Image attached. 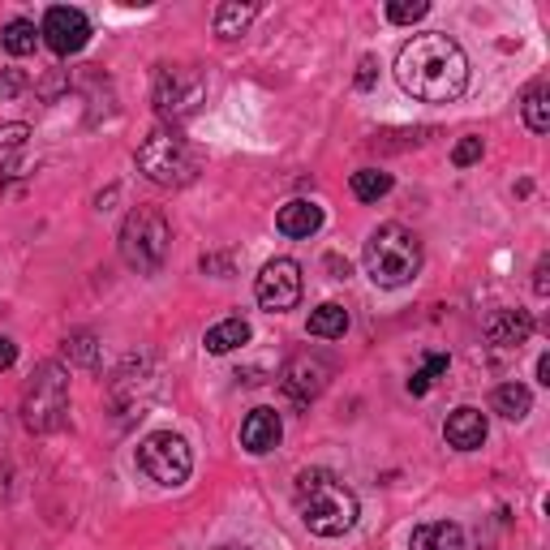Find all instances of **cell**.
<instances>
[{
    "label": "cell",
    "mask_w": 550,
    "mask_h": 550,
    "mask_svg": "<svg viewBox=\"0 0 550 550\" xmlns=\"http://www.w3.org/2000/svg\"><path fill=\"white\" fill-rule=\"evenodd\" d=\"M396 82L422 104H452L469 86V56L452 35H413L396 52Z\"/></svg>",
    "instance_id": "6da1fadb"
},
{
    "label": "cell",
    "mask_w": 550,
    "mask_h": 550,
    "mask_svg": "<svg viewBox=\"0 0 550 550\" xmlns=\"http://www.w3.org/2000/svg\"><path fill=\"white\" fill-rule=\"evenodd\" d=\"M357 495L327 469H306L297 477V516L314 538H344L357 525Z\"/></svg>",
    "instance_id": "7a4b0ae2"
},
{
    "label": "cell",
    "mask_w": 550,
    "mask_h": 550,
    "mask_svg": "<svg viewBox=\"0 0 550 550\" xmlns=\"http://www.w3.org/2000/svg\"><path fill=\"white\" fill-rule=\"evenodd\" d=\"M361 263L379 288H404L422 271V241L404 224H379L361 250Z\"/></svg>",
    "instance_id": "3957f363"
},
{
    "label": "cell",
    "mask_w": 550,
    "mask_h": 550,
    "mask_svg": "<svg viewBox=\"0 0 550 550\" xmlns=\"http://www.w3.org/2000/svg\"><path fill=\"white\" fill-rule=\"evenodd\" d=\"M65 413H69V374L61 361H39L22 396V422L35 434H52L61 430Z\"/></svg>",
    "instance_id": "277c9868"
},
{
    "label": "cell",
    "mask_w": 550,
    "mask_h": 550,
    "mask_svg": "<svg viewBox=\"0 0 550 550\" xmlns=\"http://www.w3.org/2000/svg\"><path fill=\"white\" fill-rule=\"evenodd\" d=\"M168 241L172 228L164 220V211L155 207H134L121 224V258L138 275H155L159 267L168 263Z\"/></svg>",
    "instance_id": "5b68a950"
},
{
    "label": "cell",
    "mask_w": 550,
    "mask_h": 550,
    "mask_svg": "<svg viewBox=\"0 0 550 550\" xmlns=\"http://www.w3.org/2000/svg\"><path fill=\"white\" fill-rule=\"evenodd\" d=\"M138 168L155 185H185V181H194L198 159L177 129H151L138 147Z\"/></svg>",
    "instance_id": "8992f818"
},
{
    "label": "cell",
    "mask_w": 550,
    "mask_h": 550,
    "mask_svg": "<svg viewBox=\"0 0 550 550\" xmlns=\"http://www.w3.org/2000/svg\"><path fill=\"white\" fill-rule=\"evenodd\" d=\"M138 469L147 473L155 486H185L194 473V452L181 434L155 430L138 443Z\"/></svg>",
    "instance_id": "52a82bcc"
},
{
    "label": "cell",
    "mask_w": 550,
    "mask_h": 550,
    "mask_svg": "<svg viewBox=\"0 0 550 550\" xmlns=\"http://www.w3.org/2000/svg\"><path fill=\"white\" fill-rule=\"evenodd\" d=\"M155 112L164 121H190L194 112L202 108V99H207V82H202L198 69H185V65H159L155 69Z\"/></svg>",
    "instance_id": "ba28073f"
},
{
    "label": "cell",
    "mask_w": 550,
    "mask_h": 550,
    "mask_svg": "<svg viewBox=\"0 0 550 550\" xmlns=\"http://www.w3.org/2000/svg\"><path fill=\"white\" fill-rule=\"evenodd\" d=\"M254 297H258V306L271 310V314L293 310L301 301V267L293 258H271L254 284Z\"/></svg>",
    "instance_id": "9c48e42d"
},
{
    "label": "cell",
    "mask_w": 550,
    "mask_h": 550,
    "mask_svg": "<svg viewBox=\"0 0 550 550\" xmlns=\"http://www.w3.org/2000/svg\"><path fill=\"white\" fill-rule=\"evenodd\" d=\"M43 39H48V48L56 56H74L82 52L86 43H91V22H86L82 9H69V5H56L43 13Z\"/></svg>",
    "instance_id": "30bf717a"
},
{
    "label": "cell",
    "mask_w": 550,
    "mask_h": 550,
    "mask_svg": "<svg viewBox=\"0 0 550 550\" xmlns=\"http://www.w3.org/2000/svg\"><path fill=\"white\" fill-rule=\"evenodd\" d=\"M327 361H318L310 353H301L293 361H284V370H280V387H284V396L293 400V404H310L314 396H323V387H327Z\"/></svg>",
    "instance_id": "8fae6325"
},
{
    "label": "cell",
    "mask_w": 550,
    "mask_h": 550,
    "mask_svg": "<svg viewBox=\"0 0 550 550\" xmlns=\"http://www.w3.org/2000/svg\"><path fill=\"white\" fill-rule=\"evenodd\" d=\"M280 434H284L280 413H275V409H254V413L241 422V447H245L250 456H267V452H275V447H280Z\"/></svg>",
    "instance_id": "7c38bea8"
},
{
    "label": "cell",
    "mask_w": 550,
    "mask_h": 550,
    "mask_svg": "<svg viewBox=\"0 0 550 550\" xmlns=\"http://www.w3.org/2000/svg\"><path fill=\"white\" fill-rule=\"evenodd\" d=\"M486 340L499 344V349H520L533 336V314L529 310H495L486 318Z\"/></svg>",
    "instance_id": "4fadbf2b"
},
{
    "label": "cell",
    "mask_w": 550,
    "mask_h": 550,
    "mask_svg": "<svg viewBox=\"0 0 550 550\" xmlns=\"http://www.w3.org/2000/svg\"><path fill=\"white\" fill-rule=\"evenodd\" d=\"M447 443L456 447V452H477V447L486 443V413L482 409H473V404H460V409L447 417Z\"/></svg>",
    "instance_id": "5bb4252c"
},
{
    "label": "cell",
    "mask_w": 550,
    "mask_h": 550,
    "mask_svg": "<svg viewBox=\"0 0 550 550\" xmlns=\"http://www.w3.org/2000/svg\"><path fill=\"white\" fill-rule=\"evenodd\" d=\"M275 228H280L284 237H314L318 228H323V207L318 202H306V198H297V202H288V207H280V215H275Z\"/></svg>",
    "instance_id": "9a60e30c"
},
{
    "label": "cell",
    "mask_w": 550,
    "mask_h": 550,
    "mask_svg": "<svg viewBox=\"0 0 550 550\" xmlns=\"http://www.w3.org/2000/svg\"><path fill=\"white\" fill-rule=\"evenodd\" d=\"M409 546L413 550H465V529L456 520H430V525L413 529Z\"/></svg>",
    "instance_id": "2e32d148"
},
{
    "label": "cell",
    "mask_w": 550,
    "mask_h": 550,
    "mask_svg": "<svg viewBox=\"0 0 550 550\" xmlns=\"http://www.w3.org/2000/svg\"><path fill=\"white\" fill-rule=\"evenodd\" d=\"M520 112H525V125L533 134H546L550 129V86L538 78L525 86V95H520Z\"/></svg>",
    "instance_id": "e0dca14e"
},
{
    "label": "cell",
    "mask_w": 550,
    "mask_h": 550,
    "mask_svg": "<svg viewBox=\"0 0 550 550\" xmlns=\"http://www.w3.org/2000/svg\"><path fill=\"white\" fill-rule=\"evenodd\" d=\"M490 404H495V413L508 417V422H525L529 409H533V392L525 383H503V387H495Z\"/></svg>",
    "instance_id": "ac0fdd59"
},
{
    "label": "cell",
    "mask_w": 550,
    "mask_h": 550,
    "mask_svg": "<svg viewBox=\"0 0 550 550\" xmlns=\"http://www.w3.org/2000/svg\"><path fill=\"white\" fill-rule=\"evenodd\" d=\"M250 340V323L245 318H224V323H215L207 336H202V344H207V353H233V349H241V344Z\"/></svg>",
    "instance_id": "d6986e66"
},
{
    "label": "cell",
    "mask_w": 550,
    "mask_h": 550,
    "mask_svg": "<svg viewBox=\"0 0 550 550\" xmlns=\"http://www.w3.org/2000/svg\"><path fill=\"white\" fill-rule=\"evenodd\" d=\"M258 18L254 5H237V0H224L220 9H215V35L220 39H241L250 31V22Z\"/></svg>",
    "instance_id": "ffe728a7"
},
{
    "label": "cell",
    "mask_w": 550,
    "mask_h": 550,
    "mask_svg": "<svg viewBox=\"0 0 550 550\" xmlns=\"http://www.w3.org/2000/svg\"><path fill=\"white\" fill-rule=\"evenodd\" d=\"M344 331H349V310L336 306V301H327V306H318L310 314V336L318 340H340Z\"/></svg>",
    "instance_id": "44dd1931"
},
{
    "label": "cell",
    "mask_w": 550,
    "mask_h": 550,
    "mask_svg": "<svg viewBox=\"0 0 550 550\" xmlns=\"http://www.w3.org/2000/svg\"><path fill=\"white\" fill-rule=\"evenodd\" d=\"M353 194L361 202H379L392 194V172H379V168H361L353 172Z\"/></svg>",
    "instance_id": "7402d4cb"
},
{
    "label": "cell",
    "mask_w": 550,
    "mask_h": 550,
    "mask_svg": "<svg viewBox=\"0 0 550 550\" xmlns=\"http://www.w3.org/2000/svg\"><path fill=\"white\" fill-rule=\"evenodd\" d=\"M0 43H5V52H9V56H31V52H35V43H39L35 22L13 18V22L5 26V35H0Z\"/></svg>",
    "instance_id": "603a6c76"
},
{
    "label": "cell",
    "mask_w": 550,
    "mask_h": 550,
    "mask_svg": "<svg viewBox=\"0 0 550 550\" xmlns=\"http://www.w3.org/2000/svg\"><path fill=\"white\" fill-rule=\"evenodd\" d=\"M65 357L82 370H99V340L91 331H74V336H65Z\"/></svg>",
    "instance_id": "cb8c5ba5"
},
{
    "label": "cell",
    "mask_w": 550,
    "mask_h": 550,
    "mask_svg": "<svg viewBox=\"0 0 550 550\" xmlns=\"http://www.w3.org/2000/svg\"><path fill=\"white\" fill-rule=\"evenodd\" d=\"M439 374H447V353H426L422 370H413V379H409V392H413V396H426L430 383L439 379Z\"/></svg>",
    "instance_id": "d4e9b609"
},
{
    "label": "cell",
    "mask_w": 550,
    "mask_h": 550,
    "mask_svg": "<svg viewBox=\"0 0 550 550\" xmlns=\"http://www.w3.org/2000/svg\"><path fill=\"white\" fill-rule=\"evenodd\" d=\"M430 13L426 0H392L387 5V22H396V26H413V22H422Z\"/></svg>",
    "instance_id": "484cf974"
},
{
    "label": "cell",
    "mask_w": 550,
    "mask_h": 550,
    "mask_svg": "<svg viewBox=\"0 0 550 550\" xmlns=\"http://www.w3.org/2000/svg\"><path fill=\"white\" fill-rule=\"evenodd\" d=\"M31 78H26V69H0V104H9V99H18Z\"/></svg>",
    "instance_id": "4316f807"
},
{
    "label": "cell",
    "mask_w": 550,
    "mask_h": 550,
    "mask_svg": "<svg viewBox=\"0 0 550 550\" xmlns=\"http://www.w3.org/2000/svg\"><path fill=\"white\" fill-rule=\"evenodd\" d=\"M482 151H486V147H482V138H473V134H469V138H460V142H456L452 164H456V168H469V164H477V159H482Z\"/></svg>",
    "instance_id": "83f0119b"
},
{
    "label": "cell",
    "mask_w": 550,
    "mask_h": 550,
    "mask_svg": "<svg viewBox=\"0 0 550 550\" xmlns=\"http://www.w3.org/2000/svg\"><path fill=\"white\" fill-rule=\"evenodd\" d=\"M26 138H31V125H26V121H13V125H0V147H22V142Z\"/></svg>",
    "instance_id": "f1b7e54d"
},
{
    "label": "cell",
    "mask_w": 550,
    "mask_h": 550,
    "mask_svg": "<svg viewBox=\"0 0 550 550\" xmlns=\"http://www.w3.org/2000/svg\"><path fill=\"white\" fill-rule=\"evenodd\" d=\"M374 78H379V61H374V56H361V65H357V91H370Z\"/></svg>",
    "instance_id": "f546056e"
},
{
    "label": "cell",
    "mask_w": 550,
    "mask_h": 550,
    "mask_svg": "<svg viewBox=\"0 0 550 550\" xmlns=\"http://www.w3.org/2000/svg\"><path fill=\"white\" fill-rule=\"evenodd\" d=\"M546 275H550V263L542 258L538 271H533V293H538V297H546V293H550V280H546Z\"/></svg>",
    "instance_id": "4dcf8cb0"
},
{
    "label": "cell",
    "mask_w": 550,
    "mask_h": 550,
    "mask_svg": "<svg viewBox=\"0 0 550 550\" xmlns=\"http://www.w3.org/2000/svg\"><path fill=\"white\" fill-rule=\"evenodd\" d=\"M13 361H18V344H13L9 336H0V370H9Z\"/></svg>",
    "instance_id": "1f68e13d"
},
{
    "label": "cell",
    "mask_w": 550,
    "mask_h": 550,
    "mask_svg": "<svg viewBox=\"0 0 550 550\" xmlns=\"http://www.w3.org/2000/svg\"><path fill=\"white\" fill-rule=\"evenodd\" d=\"M202 271H220V275H228V271H233V263H228V258H220V254H207V258H202Z\"/></svg>",
    "instance_id": "d6a6232c"
},
{
    "label": "cell",
    "mask_w": 550,
    "mask_h": 550,
    "mask_svg": "<svg viewBox=\"0 0 550 550\" xmlns=\"http://www.w3.org/2000/svg\"><path fill=\"white\" fill-rule=\"evenodd\" d=\"M327 271H331V280H349V263H340L336 254H327Z\"/></svg>",
    "instance_id": "836d02e7"
},
{
    "label": "cell",
    "mask_w": 550,
    "mask_h": 550,
    "mask_svg": "<svg viewBox=\"0 0 550 550\" xmlns=\"http://www.w3.org/2000/svg\"><path fill=\"white\" fill-rule=\"evenodd\" d=\"M538 383H546V387H550V357H546V353L538 357Z\"/></svg>",
    "instance_id": "e575fe53"
},
{
    "label": "cell",
    "mask_w": 550,
    "mask_h": 550,
    "mask_svg": "<svg viewBox=\"0 0 550 550\" xmlns=\"http://www.w3.org/2000/svg\"><path fill=\"white\" fill-rule=\"evenodd\" d=\"M215 550H250V546H237V542H228V546H215Z\"/></svg>",
    "instance_id": "d590c367"
}]
</instances>
